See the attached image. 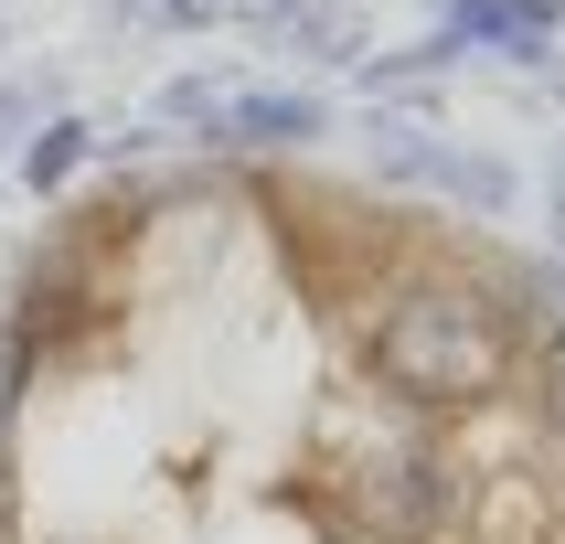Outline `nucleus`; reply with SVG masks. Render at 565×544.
I'll use <instances>...</instances> for the list:
<instances>
[{"label": "nucleus", "mask_w": 565, "mask_h": 544, "mask_svg": "<svg viewBox=\"0 0 565 544\" xmlns=\"http://www.w3.org/2000/svg\"><path fill=\"white\" fill-rule=\"evenodd\" d=\"M363 363H374L406 406H470V395H491V384L512 374V331L480 310V299H459V288H406V299L363 331Z\"/></svg>", "instance_id": "1"}, {"label": "nucleus", "mask_w": 565, "mask_h": 544, "mask_svg": "<svg viewBox=\"0 0 565 544\" xmlns=\"http://www.w3.org/2000/svg\"><path fill=\"white\" fill-rule=\"evenodd\" d=\"M384 523H395V534H438V523H448L438 459H406V470H384Z\"/></svg>", "instance_id": "2"}, {"label": "nucleus", "mask_w": 565, "mask_h": 544, "mask_svg": "<svg viewBox=\"0 0 565 544\" xmlns=\"http://www.w3.org/2000/svg\"><path fill=\"white\" fill-rule=\"evenodd\" d=\"M224 128H246V139H310V128H320V107H310V96H246V107H235Z\"/></svg>", "instance_id": "3"}, {"label": "nucleus", "mask_w": 565, "mask_h": 544, "mask_svg": "<svg viewBox=\"0 0 565 544\" xmlns=\"http://www.w3.org/2000/svg\"><path fill=\"white\" fill-rule=\"evenodd\" d=\"M470 32H491V43H544V32H555V0H470Z\"/></svg>", "instance_id": "4"}, {"label": "nucleus", "mask_w": 565, "mask_h": 544, "mask_svg": "<svg viewBox=\"0 0 565 544\" xmlns=\"http://www.w3.org/2000/svg\"><path fill=\"white\" fill-rule=\"evenodd\" d=\"M75 160H86V128H54V139H43V150H32V182H64V171H75Z\"/></svg>", "instance_id": "5"}, {"label": "nucleus", "mask_w": 565, "mask_h": 544, "mask_svg": "<svg viewBox=\"0 0 565 544\" xmlns=\"http://www.w3.org/2000/svg\"><path fill=\"white\" fill-rule=\"evenodd\" d=\"M22 363H32V342L11 331V342H0V427H11V406H22Z\"/></svg>", "instance_id": "6"}, {"label": "nucleus", "mask_w": 565, "mask_h": 544, "mask_svg": "<svg viewBox=\"0 0 565 544\" xmlns=\"http://www.w3.org/2000/svg\"><path fill=\"white\" fill-rule=\"evenodd\" d=\"M0 544H11V523H0Z\"/></svg>", "instance_id": "7"}]
</instances>
